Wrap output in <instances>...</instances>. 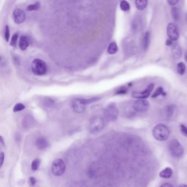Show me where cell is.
I'll return each instance as SVG.
<instances>
[{"label": "cell", "mask_w": 187, "mask_h": 187, "mask_svg": "<svg viewBox=\"0 0 187 187\" xmlns=\"http://www.w3.org/2000/svg\"><path fill=\"white\" fill-rule=\"evenodd\" d=\"M10 37V29H9L8 25H6V26L5 33V38L7 42L9 41Z\"/></svg>", "instance_id": "obj_30"}, {"label": "cell", "mask_w": 187, "mask_h": 187, "mask_svg": "<svg viewBox=\"0 0 187 187\" xmlns=\"http://www.w3.org/2000/svg\"><path fill=\"white\" fill-rule=\"evenodd\" d=\"M162 95L163 96H165L166 95V92H165L163 90V88L162 87H158L156 88V90H155V92L152 95H151V97L152 98H156L158 97L159 95Z\"/></svg>", "instance_id": "obj_19"}, {"label": "cell", "mask_w": 187, "mask_h": 187, "mask_svg": "<svg viewBox=\"0 0 187 187\" xmlns=\"http://www.w3.org/2000/svg\"><path fill=\"white\" fill-rule=\"evenodd\" d=\"M186 67L185 65V63L183 62H179L178 64H177V71L179 75L184 74L185 72Z\"/></svg>", "instance_id": "obj_20"}, {"label": "cell", "mask_w": 187, "mask_h": 187, "mask_svg": "<svg viewBox=\"0 0 187 187\" xmlns=\"http://www.w3.org/2000/svg\"><path fill=\"white\" fill-rule=\"evenodd\" d=\"M174 105H172L168 106L166 109V113L168 118L171 117L174 112Z\"/></svg>", "instance_id": "obj_23"}, {"label": "cell", "mask_w": 187, "mask_h": 187, "mask_svg": "<svg viewBox=\"0 0 187 187\" xmlns=\"http://www.w3.org/2000/svg\"><path fill=\"white\" fill-rule=\"evenodd\" d=\"M13 19L17 24L23 23L25 20V13L21 9H16L13 12Z\"/></svg>", "instance_id": "obj_11"}, {"label": "cell", "mask_w": 187, "mask_h": 187, "mask_svg": "<svg viewBox=\"0 0 187 187\" xmlns=\"http://www.w3.org/2000/svg\"><path fill=\"white\" fill-rule=\"evenodd\" d=\"M153 134L156 140L165 141L169 136V130L163 124H159L154 127L153 130Z\"/></svg>", "instance_id": "obj_1"}, {"label": "cell", "mask_w": 187, "mask_h": 187, "mask_svg": "<svg viewBox=\"0 0 187 187\" xmlns=\"http://www.w3.org/2000/svg\"><path fill=\"white\" fill-rule=\"evenodd\" d=\"M185 60H186V61L187 62V52H186V53H185Z\"/></svg>", "instance_id": "obj_38"}, {"label": "cell", "mask_w": 187, "mask_h": 187, "mask_svg": "<svg viewBox=\"0 0 187 187\" xmlns=\"http://www.w3.org/2000/svg\"><path fill=\"white\" fill-rule=\"evenodd\" d=\"M180 130L182 134L185 137H187V127L184 125H180Z\"/></svg>", "instance_id": "obj_29"}, {"label": "cell", "mask_w": 187, "mask_h": 187, "mask_svg": "<svg viewBox=\"0 0 187 187\" xmlns=\"http://www.w3.org/2000/svg\"><path fill=\"white\" fill-rule=\"evenodd\" d=\"M179 187H187V185H179Z\"/></svg>", "instance_id": "obj_37"}, {"label": "cell", "mask_w": 187, "mask_h": 187, "mask_svg": "<svg viewBox=\"0 0 187 187\" xmlns=\"http://www.w3.org/2000/svg\"><path fill=\"white\" fill-rule=\"evenodd\" d=\"M118 51V47L115 42H111L109 44L107 49L108 53L110 54H115Z\"/></svg>", "instance_id": "obj_18"}, {"label": "cell", "mask_w": 187, "mask_h": 187, "mask_svg": "<svg viewBox=\"0 0 187 187\" xmlns=\"http://www.w3.org/2000/svg\"><path fill=\"white\" fill-rule=\"evenodd\" d=\"M19 47L21 50H25L29 46V40L27 36L23 35L21 37L19 40Z\"/></svg>", "instance_id": "obj_14"}, {"label": "cell", "mask_w": 187, "mask_h": 187, "mask_svg": "<svg viewBox=\"0 0 187 187\" xmlns=\"http://www.w3.org/2000/svg\"><path fill=\"white\" fill-rule=\"evenodd\" d=\"M0 141H1V144L2 145H3V146H5V142H4V140H3V138L2 136L0 137Z\"/></svg>", "instance_id": "obj_36"}, {"label": "cell", "mask_w": 187, "mask_h": 187, "mask_svg": "<svg viewBox=\"0 0 187 187\" xmlns=\"http://www.w3.org/2000/svg\"><path fill=\"white\" fill-rule=\"evenodd\" d=\"M52 172L56 176H60L65 172V165L64 161L61 159L54 160L52 164Z\"/></svg>", "instance_id": "obj_5"}, {"label": "cell", "mask_w": 187, "mask_h": 187, "mask_svg": "<svg viewBox=\"0 0 187 187\" xmlns=\"http://www.w3.org/2000/svg\"><path fill=\"white\" fill-rule=\"evenodd\" d=\"M0 159H1V167H2L3 163V161H4V159H5V154H4V153H3V152L1 153V155H0Z\"/></svg>", "instance_id": "obj_33"}, {"label": "cell", "mask_w": 187, "mask_h": 187, "mask_svg": "<svg viewBox=\"0 0 187 187\" xmlns=\"http://www.w3.org/2000/svg\"><path fill=\"white\" fill-rule=\"evenodd\" d=\"M150 104L148 100L144 99H139L133 103L134 110L139 113H144L148 110Z\"/></svg>", "instance_id": "obj_7"}, {"label": "cell", "mask_w": 187, "mask_h": 187, "mask_svg": "<svg viewBox=\"0 0 187 187\" xmlns=\"http://www.w3.org/2000/svg\"><path fill=\"white\" fill-rule=\"evenodd\" d=\"M154 88V84H150L148 86V87H146L145 90H144L142 92L134 91L132 92V97L137 99H146L150 95Z\"/></svg>", "instance_id": "obj_8"}, {"label": "cell", "mask_w": 187, "mask_h": 187, "mask_svg": "<svg viewBox=\"0 0 187 187\" xmlns=\"http://www.w3.org/2000/svg\"><path fill=\"white\" fill-rule=\"evenodd\" d=\"M104 126V121L101 117H95L90 121V131L91 133H98L102 130Z\"/></svg>", "instance_id": "obj_6"}, {"label": "cell", "mask_w": 187, "mask_h": 187, "mask_svg": "<svg viewBox=\"0 0 187 187\" xmlns=\"http://www.w3.org/2000/svg\"><path fill=\"white\" fill-rule=\"evenodd\" d=\"M35 144L37 148L41 150H43L49 147V141L45 137H40L36 139Z\"/></svg>", "instance_id": "obj_12"}, {"label": "cell", "mask_w": 187, "mask_h": 187, "mask_svg": "<svg viewBox=\"0 0 187 187\" xmlns=\"http://www.w3.org/2000/svg\"><path fill=\"white\" fill-rule=\"evenodd\" d=\"M172 17H173V18H174L175 21L178 20L179 14H178V12L177 8L176 7H174V8L172 9Z\"/></svg>", "instance_id": "obj_27"}, {"label": "cell", "mask_w": 187, "mask_h": 187, "mask_svg": "<svg viewBox=\"0 0 187 187\" xmlns=\"http://www.w3.org/2000/svg\"><path fill=\"white\" fill-rule=\"evenodd\" d=\"M172 173H173V171H172L171 168L166 167L160 172L159 175L162 178L168 179L171 177Z\"/></svg>", "instance_id": "obj_15"}, {"label": "cell", "mask_w": 187, "mask_h": 187, "mask_svg": "<svg viewBox=\"0 0 187 187\" xmlns=\"http://www.w3.org/2000/svg\"><path fill=\"white\" fill-rule=\"evenodd\" d=\"M169 149L171 154L174 158H181L184 154L183 147L176 139H173L170 141Z\"/></svg>", "instance_id": "obj_2"}, {"label": "cell", "mask_w": 187, "mask_h": 187, "mask_svg": "<svg viewBox=\"0 0 187 187\" xmlns=\"http://www.w3.org/2000/svg\"><path fill=\"white\" fill-rule=\"evenodd\" d=\"M87 104L85 99H75L72 102V107L77 113H81L85 111Z\"/></svg>", "instance_id": "obj_9"}, {"label": "cell", "mask_w": 187, "mask_h": 187, "mask_svg": "<svg viewBox=\"0 0 187 187\" xmlns=\"http://www.w3.org/2000/svg\"><path fill=\"white\" fill-rule=\"evenodd\" d=\"M149 42H150V33L149 32H146L144 36L142 41V45L144 50H146V49H148Z\"/></svg>", "instance_id": "obj_17"}, {"label": "cell", "mask_w": 187, "mask_h": 187, "mask_svg": "<svg viewBox=\"0 0 187 187\" xmlns=\"http://www.w3.org/2000/svg\"><path fill=\"white\" fill-rule=\"evenodd\" d=\"M171 51L172 56L176 60H178L181 58L182 55V49L178 44H175L172 46Z\"/></svg>", "instance_id": "obj_13"}, {"label": "cell", "mask_w": 187, "mask_h": 187, "mask_svg": "<svg viewBox=\"0 0 187 187\" xmlns=\"http://www.w3.org/2000/svg\"><path fill=\"white\" fill-rule=\"evenodd\" d=\"M105 119L109 121H115L118 119L119 111L114 104H110L105 108L104 111Z\"/></svg>", "instance_id": "obj_4"}, {"label": "cell", "mask_w": 187, "mask_h": 187, "mask_svg": "<svg viewBox=\"0 0 187 187\" xmlns=\"http://www.w3.org/2000/svg\"><path fill=\"white\" fill-rule=\"evenodd\" d=\"M25 108V105H24L22 103H18L13 108V111L14 112H18L21 110H24Z\"/></svg>", "instance_id": "obj_24"}, {"label": "cell", "mask_w": 187, "mask_h": 187, "mask_svg": "<svg viewBox=\"0 0 187 187\" xmlns=\"http://www.w3.org/2000/svg\"><path fill=\"white\" fill-rule=\"evenodd\" d=\"M167 33L169 39L172 41H176L179 37V32L177 26L173 23H170L168 25Z\"/></svg>", "instance_id": "obj_10"}, {"label": "cell", "mask_w": 187, "mask_h": 187, "mask_svg": "<svg viewBox=\"0 0 187 187\" xmlns=\"http://www.w3.org/2000/svg\"><path fill=\"white\" fill-rule=\"evenodd\" d=\"M136 7L139 10H143L146 8L148 4V0H136Z\"/></svg>", "instance_id": "obj_16"}, {"label": "cell", "mask_w": 187, "mask_h": 187, "mask_svg": "<svg viewBox=\"0 0 187 187\" xmlns=\"http://www.w3.org/2000/svg\"></svg>", "instance_id": "obj_39"}, {"label": "cell", "mask_w": 187, "mask_h": 187, "mask_svg": "<svg viewBox=\"0 0 187 187\" xmlns=\"http://www.w3.org/2000/svg\"><path fill=\"white\" fill-rule=\"evenodd\" d=\"M31 70L33 74L36 75L40 76L45 75L47 70L46 64L41 59H35L31 64Z\"/></svg>", "instance_id": "obj_3"}, {"label": "cell", "mask_w": 187, "mask_h": 187, "mask_svg": "<svg viewBox=\"0 0 187 187\" xmlns=\"http://www.w3.org/2000/svg\"><path fill=\"white\" fill-rule=\"evenodd\" d=\"M179 0H167V2L169 5L173 6L177 4Z\"/></svg>", "instance_id": "obj_31"}, {"label": "cell", "mask_w": 187, "mask_h": 187, "mask_svg": "<svg viewBox=\"0 0 187 187\" xmlns=\"http://www.w3.org/2000/svg\"><path fill=\"white\" fill-rule=\"evenodd\" d=\"M18 33H14L13 35L12 39H11V41H10V45L12 46L15 47L17 45V40H18Z\"/></svg>", "instance_id": "obj_26"}, {"label": "cell", "mask_w": 187, "mask_h": 187, "mask_svg": "<svg viewBox=\"0 0 187 187\" xmlns=\"http://www.w3.org/2000/svg\"><path fill=\"white\" fill-rule=\"evenodd\" d=\"M41 164V160L39 159H35L33 160L31 163V169L33 171H36L39 169V166Z\"/></svg>", "instance_id": "obj_21"}, {"label": "cell", "mask_w": 187, "mask_h": 187, "mask_svg": "<svg viewBox=\"0 0 187 187\" xmlns=\"http://www.w3.org/2000/svg\"><path fill=\"white\" fill-rule=\"evenodd\" d=\"M162 187H173V185H171V184H169V183H165V184H164V185H162Z\"/></svg>", "instance_id": "obj_34"}, {"label": "cell", "mask_w": 187, "mask_h": 187, "mask_svg": "<svg viewBox=\"0 0 187 187\" xmlns=\"http://www.w3.org/2000/svg\"><path fill=\"white\" fill-rule=\"evenodd\" d=\"M40 4L39 2L35 3V4H33V5H30L28 6L27 10L29 11L37 10L40 7Z\"/></svg>", "instance_id": "obj_25"}, {"label": "cell", "mask_w": 187, "mask_h": 187, "mask_svg": "<svg viewBox=\"0 0 187 187\" xmlns=\"http://www.w3.org/2000/svg\"><path fill=\"white\" fill-rule=\"evenodd\" d=\"M120 7L121 9L123 11H127L130 8V6L129 5V3L125 0H123L121 2Z\"/></svg>", "instance_id": "obj_22"}, {"label": "cell", "mask_w": 187, "mask_h": 187, "mask_svg": "<svg viewBox=\"0 0 187 187\" xmlns=\"http://www.w3.org/2000/svg\"><path fill=\"white\" fill-rule=\"evenodd\" d=\"M166 44L167 46H170V45H171L172 44V40H171V39L167 40L166 42Z\"/></svg>", "instance_id": "obj_35"}, {"label": "cell", "mask_w": 187, "mask_h": 187, "mask_svg": "<svg viewBox=\"0 0 187 187\" xmlns=\"http://www.w3.org/2000/svg\"><path fill=\"white\" fill-rule=\"evenodd\" d=\"M127 92H128V89L127 88V87L123 86V87H121L119 90H118L116 91V94L120 95H125V94H126Z\"/></svg>", "instance_id": "obj_28"}, {"label": "cell", "mask_w": 187, "mask_h": 187, "mask_svg": "<svg viewBox=\"0 0 187 187\" xmlns=\"http://www.w3.org/2000/svg\"><path fill=\"white\" fill-rule=\"evenodd\" d=\"M29 183L31 185H34L36 184V180L34 177H31L29 178Z\"/></svg>", "instance_id": "obj_32"}]
</instances>
